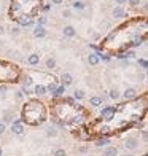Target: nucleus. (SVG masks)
Returning <instances> with one entry per match:
<instances>
[{
  "instance_id": "nucleus-1",
  "label": "nucleus",
  "mask_w": 148,
  "mask_h": 156,
  "mask_svg": "<svg viewBox=\"0 0 148 156\" xmlns=\"http://www.w3.org/2000/svg\"><path fill=\"white\" fill-rule=\"evenodd\" d=\"M100 116H102L104 120L110 121L113 116H115V107H105V108H102V112H100Z\"/></svg>"
},
{
  "instance_id": "nucleus-2",
  "label": "nucleus",
  "mask_w": 148,
  "mask_h": 156,
  "mask_svg": "<svg viewBox=\"0 0 148 156\" xmlns=\"http://www.w3.org/2000/svg\"><path fill=\"white\" fill-rule=\"evenodd\" d=\"M11 132H13V134H16V136H21V134L24 132V126H22L21 120L13 121V124H11Z\"/></svg>"
},
{
  "instance_id": "nucleus-3",
  "label": "nucleus",
  "mask_w": 148,
  "mask_h": 156,
  "mask_svg": "<svg viewBox=\"0 0 148 156\" xmlns=\"http://www.w3.org/2000/svg\"><path fill=\"white\" fill-rule=\"evenodd\" d=\"M18 22H19V26H26V27H29V26H34V19L30 14H22V16L18 18Z\"/></svg>"
},
{
  "instance_id": "nucleus-4",
  "label": "nucleus",
  "mask_w": 148,
  "mask_h": 156,
  "mask_svg": "<svg viewBox=\"0 0 148 156\" xmlns=\"http://www.w3.org/2000/svg\"><path fill=\"white\" fill-rule=\"evenodd\" d=\"M124 147L128 148V150H136L139 147V139L137 137H128L126 142H124Z\"/></svg>"
},
{
  "instance_id": "nucleus-5",
  "label": "nucleus",
  "mask_w": 148,
  "mask_h": 156,
  "mask_svg": "<svg viewBox=\"0 0 148 156\" xmlns=\"http://www.w3.org/2000/svg\"><path fill=\"white\" fill-rule=\"evenodd\" d=\"M123 96H124V99H126V100H134L137 97V91L134 88H128L126 91L123 92Z\"/></svg>"
},
{
  "instance_id": "nucleus-6",
  "label": "nucleus",
  "mask_w": 148,
  "mask_h": 156,
  "mask_svg": "<svg viewBox=\"0 0 148 156\" xmlns=\"http://www.w3.org/2000/svg\"><path fill=\"white\" fill-rule=\"evenodd\" d=\"M112 14H113V18H115V19H121V18L126 16V11L123 10V7H116V8H113Z\"/></svg>"
},
{
  "instance_id": "nucleus-7",
  "label": "nucleus",
  "mask_w": 148,
  "mask_h": 156,
  "mask_svg": "<svg viewBox=\"0 0 148 156\" xmlns=\"http://www.w3.org/2000/svg\"><path fill=\"white\" fill-rule=\"evenodd\" d=\"M62 34H64L65 37H68V38H72V37L76 35V30H75V27H72V26H65V27L62 29Z\"/></svg>"
},
{
  "instance_id": "nucleus-8",
  "label": "nucleus",
  "mask_w": 148,
  "mask_h": 156,
  "mask_svg": "<svg viewBox=\"0 0 148 156\" xmlns=\"http://www.w3.org/2000/svg\"><path fill=\"white\" fill-rule=\"evenodd\" d=\"M61 81H62V86H68V84H72V81H73V78H72V75L70 73H62V76H61Z\"/></svg>"
},
{
  "instance_id": "nucleus-9",
  "label": "nucleus",
  "mask_w": 148,
  "mask_h": 156,
  "mask_svg": "<svg viewBox=\"0 0 148 156\" xmlns=\"http://www.w3.org/2000/svg\"><path fill=\"white\" fill-rule=\"evenodd\" d=\"M34 35H35L37 38H43V37L46 35V29L41 27V26H35V29H34Z\"/></svg>"
},
{
  "instance_id": "nucleus-10",
  "label": "nucleus",
  "mask_w": 148,
  "mask_h": 156,
  "mask_svg": "<svg viewBox=\"0 0 148 156\" xmlns=\"http://www.w3.org/2000/svg\"><path fill=\"white\" fill-rule=\"evenodd\" d=\"M27 62H29V64H30V65H37V64H38V62H40V56L34 53V54H30V56L27 57Z\"/></svg>"
},
{
  "instance_id": "nucleus-11",
  "label": "nucleus",
  "mask_w": 148,
  "mask_h": 156,
  "mask_svg": "<svg viewBox=\"0 0 148 156\" xmlns=\"http://www.w3.org/2000/svg\"><path fill=\"white\" fill-rule=\"evenodd\" d=\"M118 155V150L115 147H107L104 150V156H116Z\"/></svg>"
},
{
  "instance_id": "nucleus-12",
  "label": "nucleus",
  "mask_w": 148,
  "mask_h": 156,
  "mask_svg": "<svg viewBox=\"0 0 148 156\" xmlns=\"http://www.w3.org/2000/svg\"><path fill=\"white\" fill-rule=\"evenodd\" d=\"M88 62L91 65H97L99 64V56H97L96 53H91V54L88 56Z\"/></svg>"
},
{
  "instance_id": "nucleus-13",
  "label": "nucleus",
  "mask_w": 148,
  "mask_h": 156,
  "mask_svg": "<svg viewBox=\"0 0 148 156\" xmlns=\"http://www.w3.org/2000/svg\"><path fill=\"white\" fill-rule=\"evenodd\" d=\"M51 94H53V97H61V96H64V94H65V88H64V86H57V88L54 89Z\"/></svg>"
},
{
  "instance_id": "nucleus-14",
  "label": "nucleus",
  "mask_w": 148,
  "mask_h": 156,
  "mask_svg": "<svg viewBox=\"0 0 148 156\" xmlns=\"http://www.w3.org/2000/svg\"><path fill=\"white\" fill-rule=\"evenodd\" d=\"M89 104H91L92 107H99V105H102V97H99V96L91 97V99H89Z\"/></svg>"
},
{
  "instance_id": "nucleus-15",
  "label": "nucleus",
  "mask_w": 148,
  "mask_h": 156,
  "mask_svg": "<svg viewBox=\"0 0 148 156\" xmlns=\"http://www.w3.org/2000/svg\"><path fill=\"white\" fill-rule=\"evenodd\" d=\"M34 91H35L37 96H45V94H46V88H45L43 84H37Z\"/></svg>"
},
{
  "instance_id": "nucleus-16",
  "label": "nucleus",
  "mask_w": 148,
  "mask_h": 156,
  "mask_svg": "<svg viewBox=\"0 0 148 156\" xmlns=\"http://www.w3.org/2000/svg\"><path fill=\"white\" fill-rule=\"evenodd\" d=\"M21 83H22V86L26 88V86H30V84L34 83V80H32V76H30V75H24V76H22V81H21Z\"/></svg>"
},
{
  "instance_id": "nucleus-17",
  "label": "nucleus",
  "mask_w": 148,
  "mask_h": 156,
  "mask_svg": "<svg viewBox=\"0 0 148 156\" xmlns=\"http://www.w3.org/2000/svg\"><path fill=\"white\" fill-rule=\"evenodd\" d=\"M108 143H110V139H107V137H100V139L96 140V147H104V145Z\"/></svg>"
},
{
  "instance_id": "nucleus-18",
  "label": "nucleus",
  "mask_w": 148,
  "mask_h": 156,
  "mask_svg": "<svg viewBox=\"0 0 148 156\" xmlns=\"http://www.w3.org/2000/svg\"><path fill=\"white\" fill-rule=\"evenodd\" d=\"M46 136L48 137H56L57 136V129L54 128V126H48V128H46Z\"/></svg>"
},
{
  "instance_id": "nucleus-19",
  "label": "nucleus",
  "mask_w": 148,
  "mask_h": 156,
  "mask_svg": "<svg viewBox=\"0 0 148 156\" xmlns=\"http://www.w3.org/2000/svg\"><path fill=\"white\" fill-rule=\"evenodd\" d=\"M21 7H22V5H21L18 0H13V2H11V11H13V13H14V11H19Z\"/></svg>"
},
{
  "instance_id": "nucleus-20",
  "label": "nucleus",
  "mask_w": 148,
  "mask_h": 156,
  "mask_svg": "<svg viewBox=\"0 0 148 156\" xmlns=\"http://www.w3.org/2000/svg\"><path fill=\"white\" fill-rule=\"evenodd\" d=\"M73 97H75V99H78V100L84 99V91H81V89H76V91L73 92Z\"/></svg>"
},
{
  "instance_id": "nucleus-21",
  "label": "nucleus",
  "mask_w": 148,
  "mask_h": 156,
  "mask_svg": "<svg viewBox=\"0 0 148 156\" xmlns=\"http://www.w3.org/2000/svg\"><path fill=\"white\" fill-rule=\"evenodd\" d=\"M46 67H48V68H54V67H56V61L53 59V57L46 59Z\"/></svg>"
},
{
  "instance_id": "nucleus-22",
  "label": "nucleus",
  "mask_w": 148,
  "mask_h": 156,
  "mask_svg": "<svg viewBox=\"0 0 148 156\" xmlns=\"http://www.w3.org/2000/svg\"><path fill=\"white\" fill-rule=\"evenodd\" d=\"M72 7H73V8H76V10H83L84 8V3H83V2H80V0H76V2H73Z\"/></svg>"
},
{
  "instance_id": "nucleus-23",
  "label": "nucleus",
  "mask_w": 148,
  "mask_h": 156,
  "mask_svg": "<svg viewBox=\"0 0 148 156\" xmlns=\"http://www.w3.org/2000/svg\"><path fill=\"white\" fill-rule=\"evenodd\" d=\"M46 22H48V18H46V16H40V18H38V24H37V26L45 27V24H46Z\"/></svg>"
},
{
  "instance_id": "nucleus-24",
  "label": "nucleus",
  "mask_w": 148,
  "mask_h": 156,
  "mask_svg": "<svg viewBox=\"0 0 148 156\" xmlns=\"http://www.w3.org/2000/svg\"><path fill=\"white\" fill-rule=\"evenodd\" d=\"M54 156H67V153H65L64 148H57L56 151H54Z\"/></svg>"
},
{
  "instance_id": "nucleus-25",
  "label": "nucleus",
  "mask_w": 148,
  "mask_h": 156,
  "mask_svg": "<svg viewBox=\"0 0 148 156\" xmlns=\"http://www.w3.org/2000/svg\"><path fill=\"white\" fill-rule=\"evenodd\" d=\"M110 97H112V99H118V97H120V92H118V89H112V91H110Z\"/></svg>"
},
{
  "instance_id": "nucleus-26",
  "label": "nucleus",
  "mask_w": 148,
  "mask_h": 156,
  "mask_svg": "<svg viewBox=\"0 0 148 156\" xmlns=\"http://www.w3.org/2000/svg\"><path fill=\"white\" fill-rule=\"evenodd\" d=\"M45 88H46V91H51V92H53L54 89L57 88V86H56V83H49L48 86H45Z\"/></svg>"
},
{
  "instance_id": "nucleus-27",
  "label": "nucleus",
  "mask_w": 148,
  "mask_h": 156,
  "mask_svg": "<svg viewBox=\"0 0 148 156\" xmlns=\"http://www.w3.org/2000/svg\"><path fill=\"white\" fill-rule=\"evenodd\" d=\"M143 41H145V38H136L132 45H134V46H140V45L143 43Z\"/></svg>"
},
{
  "instance_id": "nucleus-28",
  "label": "nucleus",
  "mask_w": 148,
  "mask_h": 156,
  "mask_svg": "<svg viewBox=\"0 0 148 156\" xmlns=\"http://www.w3.org/2000/svg\"><path fill=\"white\" fill-rule=\"evenodd\" d=\"M128 2H129L131 7H139L140 5V0H128Z\"/></svg>"
},
{
  "instance_id": "nucleus-29",
  "label": "nucleus",
  "mask_w": 148,
  "mask_h": 156,
  "mask_svg": "<svg viewBox=\"0 0 148 156\" xmlns=\"http://www.w3.org/2000/svg\"><path fill=\"white\" fill-rule=\"evenodd\" d=\"M139 64L142 65L143 68H147V67H148V64H147V59H140V61H139Z\"/></svg>"
},
{
  "instance_id": "nucleus-30",
  "label": "nucleus",
  "mask_w": 148,
  "mask_h": 156,
  "mask_svg": "<svg viewBox=\"0 0 148 156\" xmlns=\"http://www.w3.org/2000/svg\"><path fill=\"white\" fill-rule=\"evenodd\" d=\"M22 97H24V94H22L21 91H18L16 92V100H22Z\"/></svg>"
},
{
  "instance_id": "nucleus-31",
  "label": "nucleus",
  "mask_w": 148,
  "mask_h": 156,
  "mask_svg": "<svg viewBox=\"0 0 148 156\" xmlns=\"http://www.w3.org/2000/svg\"><path fill=\"white\" fill-rule=\"evenodd\" d=\"M70 14H72L70 10H64V13H62V16H64V18H70Z\"/></svg>"
},
{
  "instance_id": "nucleus-32",
  "label": "nucleus",
  "mask_w": 148,
  "mask_h": 156,
  "mask_svg": "<svg viewBox=\"0 0 148 156\" xmlns=\"http://www.w3.org/2000/svg\"><path fill=\"white\" fill-rule=\"evenodd\" d=\"M5 132V123H0V136Z\"/></svg>"
},
{
  "instance_id": "nucleus-33",
  "label": "nucleus",
  "mask_w": 148,
  "mask_h": 156,
  "mask_svg": "<svg viewBox=\"0 0 148 156\" xmlns=\"http://www.w3.org/2000/svg\"><path fill=\"white\" fill-rule=\"evenodd\" d=\"M49 8H51V7H49V3H45L43 7H41V10H43V11H48Z\"/></svg>"
},
{
  "instance_id": "nucleus-34",
  "label": "nucleus",
  "mask_w": 148,
  "mask_h": 156,
  "mask_svg": "<svg viewBox=\"0 0 148 156\" xmlns=\"http://www.w3.org/2000/svg\"><path fill=\"white\" fill-rule=\"evenodd\" d=\"M107 132H108V128H107V126L100 128V134H107Z\"/></svg>"
},
{
  "instance_id": "nucleus-35",
  "label": "nucleus",
  "mask_w": 148,
  "mask_h": 156,
  "mask_svg": "<svg viewBox=\"0 0 148 156\" xmlns=\"http://www.w3.org/2000/svg\"><path fill=\"white\" fill-rule=\"evenodd\" d=\"M11 34H14V35H16V34H19V29H18V27H13V29H11Z\"/></svg>"
},
{
  "instance_id": "nucleus-36",
  "label": "nucleus",
  "mask_w": 148,
  "mask_h": 156,
  "mask_svg": "<svg viewBox=\"0 0 148 156\" xmlns=\"http://www.w3.org/2000/svg\"><path fill=\"white\" fill-rule=\"evenodd\" d=\"M51 2H53V3H54V5H61V3H62V2H64V0H51Z\"/></svg>"
},
{
  "instance_id": "nucleus-37",
  "label": "nucleus",
  "mask_w": 148,
  "mask_h": 156,
  "mask_svg": "<svg viewBox=\"0 0 148 156\" xmlns=\"http://www.w3.org/2000/svg\"><path fill=\"white\" fill-rule=\"evenodd\" d=\"M115 2H116V3H118V5H124V3H126V2H128V0H115Z\"/></svg>"
},
{
  "instance_id": "nucleus-38",
  "label": "nucleus",
  "mask_w": 148,
  "mask_h": 156,
  "mask_svg": "<svg viewBox=\"0 0 148 156\" xmlns=\"http://www.w3.org/2000/svg\"><path fill=\"white\" fill-rule=\"evenodd\" d=\"M5 30H3V27H2V26H0V34H3Z\"/></svg>"
},
{
  "instance_id": "nucleus-39",
  "label": "nucleus",
  "mask_w": 148,
  "mask_h": 156,
  "mask_svg": "<svg viewBox=\"0 0 148 156\" xmlns=\"http://www.w3.org/2000/svg\"><path fill=\"white\" fill-rule=\"evenodd\" d=\"M3 155V150H2V147H0V156Z\"/></svg>"
},
{
  "instance_id": "nucleus-40",
  "label": "nucleus",
  "mask_w": 148,
  "mask_h": 156,
  "mask_svg": "<svg viewBox=\"0 0 148 156\" xmlns=\"http://www.w3.org/2000/svg\"><path fill=\"white\" fill-rule=\"evenodd\" d=\"M26 2H29V0H26Z\"/></svg>"
},
{
  "instance_id": "nucleus-41",
  "label": "nucleus",
  "mask_w": 148,
  "mask_h": 156,
  "mask_svg": "<svg viewBox=\"0 0 148 156\" xmlns=\"http://www.w3.org/2000/svg\"><path fill=\"white\" fill-rule=\"evenodd\" d=\"M129 156H131V155H129Z\"/></svg>"
}]
</instances>
